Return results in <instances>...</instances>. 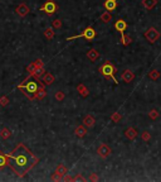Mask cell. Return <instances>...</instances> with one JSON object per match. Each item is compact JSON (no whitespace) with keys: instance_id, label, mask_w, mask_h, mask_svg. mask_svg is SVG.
<instances>
[{"instance_id":"1","label":"cell","mask_w":161,"mask_h":182,"mask_svg":"<svg viewBox=\"0 0 161 182\" xmlns=\"http://www.w3.org/2000/svg\"><path fill=\"white\" fill-rule=\"evenodd\" d=\"M5 156L8 159V166L18 177H24L39 162L38 157L23 143H19L10 153H7Z\"/></svg>"},{"instance_id":"2","label":"cell","mask_w":161,"mask_h":182,"mask_svg":"<svg viewBox=\"0 0 161 182\" xmlns=\"http://www.w3.org/2000/svg\"><path fill=\"white\" fill-rule=\"evenodd\" d=\"M42 86H45V85L43 82H40L39 78L29 75L22 83L18 85V89H19L29 100H35L34 99V95L38 91V89L42 87Z\"/></svg>"},{"instance_id":"3","label":"cell","mask_w":161,"mask_h":182,"mask_svg":"<svg viewBox=\"0 0 161 182\" xmlns=\"http://www.w3.org/2000/svg\"><path fill=\"white\" fill-rule=\"evenodd\" d=\"M99 72L101 75H102L106 80H112L113 83H118L117 80H116V74H117V67L115 65H113V62H111V61H106V62L103 65L99 66Z\"/></svg>"},{"instance_id":"4","label":"cell","mask_w":161,"mask_h":182,"mask_svg":"<svg viewBox=\"0 0 161 182\" xmlns=\"http://www.w3.org/2000/svg\"><path fill=\"white\" fill-rule=\"evenodd\" d=\"M39 10L40 11H44V13L48 14V15H53V14L57 13L58 5H57V3L54 2V0H45L44 4L39 8Z\"/></svg>"},{"instance_id":"5","label":"cell","mask_w":161,"mask_h":182,"mask_svg":"<svg viewBox=\"0 0 161 182\" xmlns=\"http://www.w3.org/2000/svg\"><path fill=\"white\" fill-rule=\"evenodd\" d=\"M81 37H83L85 39H87V41H92V39L96 38V30H94L92 27H87L81 34L73 35V37H69V38H67V39H68V41H72V39H77V38H81Z\"/></svg>"},{"instance_id":"6","label":"cell","mask_w":161,"mask_h":182,"mask_svg":"<svg viewBox=\"0 0 161 182\" xmlns=\"http://www.w3.org/2000/svg\"><path fill=\"white\" fill-rule=\"evenodd\" d=\"M145 38L150 42V43H155V42L160 38V32L156 28L151 27V28H148L145 32Z\"/></svg>"},{"instance_id":"7","label":"cell","mask_w":161,"mask_h":182,"mask_svg":"<svg viewBox=\"0 0 161 182\" xmlns=\"http://www.w3.org/2000/svg\"><path fill=\"white\" fill-rule=\"evenodd\" d=\"M111 153H112V149L110 148V145H107V144H105V143H102V144L98 145V148H97V154H98L102 159L108 158V157L111 156Z\"/></svg>"},{"instance_id":"8","label":"cell","mask_w":161,"mask_h":182,"mask_svg":"<svg viewBox=\"0 0 161 182\" xmlns=\"http://www.w3.org/2000/svg\"><path fill=\"white\" fill-rule=\"evenodd\" d=\"M121 80L125 83H131L135 80V74L131 70H125L122 74H121Z\"/></svg>"},{"instance_id":"9","label":"cell","mask_w":161,"mask_h":182,"mask_svg":"<svg viewBox=\"0 0 161 182\" xmlns=\"http://www.w3.org/2000/svg\"><path fill=\"white\" fill-rule=\"evenodd\" d=\"M29 11H30V10H29V7L25 3H22V4H19L15 8V13L19 17H27L29 14Z\"/></svg>"},{"instance_id":"10","label":"cell","mask_w":161,"mask_h":182,"mask_svg":"<svg viewBox=\"0 0 161 182\" xmlns=\"http://www.w3.org/2000/svg\"><path fill=\"white\" fill-rule=\"evenodd\" d=\"M94 124H96V119L92 114H87L85 118H83V125L86 126V128H93Z\"/></svg>"},{"instance_id":"11","label":"cell","mask_w":161,"mask_h":182,"mask_svg":"<svg viewBox=\"0 0 161 182\" xmlns=\"http://www.w3.org/2000/svg\"><path fill=\"white\" fill-rule=\"evenodd\" d=\"M127 27H128L127 22L123 20V19H118L115 23V29L117 30V32H120V33H125V30L127 29Z\"/></svg>"},{"instance_id":"12","label":"cell","mask_w":161,"mask_h":182,"mask_svg":"<svg viewBox=\"0 0 161 182\" xmlns=\"http://www.w3.org/2000/svg\"><path fill=\"white\" fill-rule=\"evenodd\" d=\"M125 135H126L127 139H130V141H135V139L137 138V135H139V133H137V130L135 128H127L126 130H125Z\"/></svg>"},{"instance_id":"13","label":"cell","mask_w":161,"mask_h":182,"mask_svg":"<svg viewBox=\"0 0 161 182\" xmlns=\"http://www.w3.org/2000/svg\"><path fill=\"white\" fill-rule=\"evenodd\" d=\"M40 78H42V81H43L44 85H52L53 82H54V80H56L54 76H53L50 72H44L43 76H42Z\"/></svg>"},{"instance_id":"14","label":"cell","mask_w":161,"mask_h":182,"mask_svg":"<svg viewBox=\"0 0 161 182\" xmlns=\"http://www.w3.org/2000/svg\"><path fill=\"white\" fill-rule=\"evenodd\" d=\"M77 91H78V94L82 96V98H87V96L89 95V90L87 89V86L85 83H78L77 85Z\"/></svg>"},{"instance_id":"15","label":"cell","mask_w":161,"mask_h":182,"mask_svg":"<svg viewBox=\"0 0 161 182\" xmlns=\"http://www.w3.org/2000/svg\"><path fill=\"white\" fill-rule=\"evenodd\" d=\"M87 58L91 61V62H94V61H97L99 58V52L97 50H94V48H91V50L87 52Z\"/></svg>"},{"instance_id":"16","label":"cell","mask_w":161,"mask_h":182,"mask_svg":"<svg viewBox=\"0 0 161 182\" xmlns=\"http://www.w3.org/2000/svg\"><path fill=\"white\" fill-rule=\"evenodd\" d=\"M103 7L107 11H113L117 8V0H106Z\"/></svg>"},{"instance_id":"17","label":"cell","mask_w":161,"mask_h":182,"mask_svg":"<svg viewBox=\"0 0 161 182\" xmlns=\"http://www.w3.org/2000/svg\"><path fill=\"white\" fill-rule=\"evenodd\" d=\"M74 134L78 137V138H83V137H86L87 134V128L85 125H78L77 128L74 129Z\"/></svg>"},{"instance_id":"18","label":"cell","mask_w":161,"mask_h":182,"mask_svg":"<svg viewBox=\"0 0 161 182\" xmlns=\"http://www.w3.org/2000/svg\"><path fill=\"white\" fill-rule=\"evenodd\" d=\"M157 5V0H142V7L146 10H151Z\"/></svg>"},{"instance_id":"19","label":"cell","mask_w":161,"mask_h":182,"mask_svg":"<svg viewBox=\"0 0 161 182\" xmlns=\"http://www.w3.org/2000/svg\"><path fill=\"white\" fill-rule=\"evenodd\" d=\"M47 96V91H45V86H42L38 89V91L35 93L34 95V99L35 100H43L44 98Z\"/></svg>"},{"instance_id":"20","label":"cell","mask_w":161,"mask_h":182,"mask_svg":"<svg viewBox=\"0 0 161 182\" xmlns=\"http://www.w3.org/2000/svg\"><path fill=\"white\" fill-rule=\"evenodd\" d=\"M121 44L125 46V47H127L128 44L132 43V37L128 34H125V33H121Z\"/></svg>"},{"instance_id":"21","label":"cell","mask_w":161,"mask_h":182,"mask_svg":"<svg viewBox=\"0 0 161 182\" xmlns=\"http://www.w3.org/2000/svg\"><path fill=\"white\" fill-rule=\"evenodd\" d=\"M99 19L102 20L105 24H108L112 22V14L111 11H105V13H102V15L99 17Z\"/></svg>"},{"instance_id":"22","label":"cell","mask_w":161,"mask_h":182,"mask_svg":"<svg viewBox=\"0 0 161 182\" xmlns=\"http://www.w3.org/2000/svg\"><path fill=\"white\" fill-rule=\"evenodd\" d=\"M68 172V169H67V167H65L63 163H59V165L57 166V169H56V173H58L61 177L63 178V176Z\"/></svg>"},{"instance_id":"23","label":"cell","mask_w":161,"mask_h":182,"mask_svg":"<svg viewBox=\"0 0 161 182\" xmlns=\"http://www.w3.org/2000/svg\"><path fill=\"white\" fill-rule=\"evenodd\" d=\"M44 37H45L47 39H49V41L54 38V30H53L52 27H48V28L44 29Z\"/></svg>"},{"instance_id":"24","label":"cell","mask_w":161,"mask_h":182,"mask_svg":"<svg viewBox=\"0 0 161 182\" xmlns=\"http://www.w3.org/2000/svg\"><path fill=\"white\" fill-rule=\"evenodd\" d=\"M148 78L152 81H157L160 78V72L157 70H151L150 72H148Z\"/></svg>"},{"instance_id":"25","label":"cell","mask_w":161,"mask_h":182,"mask_svg":"<svg viewBox=\"0 0 161 182\" xmlns=\"http://www.w3.org/2000/svg\"><path fill=\"white\" fill-rule=\"evenodd\" d=\"M0 137H1L3 139H9V138L11 137L10 129H8V128H3L1 130H0Z\"/></svg>"},{"instance_id":"26","label":"cell","mask_w":161,"mask_h":182,"mask_svg":"<svg viewBox=\"0 0 161 182\" xmlns=\"http://www.w3.org/2000/svg\"><path fill=\"white\" fill-rule=\"evenodd\" d=\"M5 166H8V159H7V156H5L3 152H0V169L4 168Z\"/></svg>"},{"instance_id":"27","label":"cell","mask_w":161,"mask_h":182,"mask_svg":"<svg viewBox=\"0 0 161 182\" xmlns=\"http://www.w3.org/2000/svg\"><path fill=\"white\" fill-rule=\"evenodd\" d=\"M111 120L113 121V123H118V121H121L122 120V115L120 114V113H113L112 115H111Z\"/></svg>"},{"instance_id":"28","label":"cell","mask_w":161,"mask_h":182,"mask_svg":"<svg viewBox=\"0 0 161 182\" xmlns=\"http://www.w3.org/2000/svg\"><path fill=\"white\" fill-rule=\"evenodd\" d=\"M159 117H160V113L157 110H155V109H152V110L148 111V118H150V119L156 120V119H159Z\"/></svg>"},{"instance_id":"29","label":"cell","mask_w":161,"mask_h":182,"mask_svg":"<svg viewBox=\"0 0 161 182\" xmlns=\"http://www.w3.org/2000/svg\"><path fill=\"white\" fill-rule=\"evenodd\" d=\"M141 139L144 142H150L151 141V134L147 130H144V132L141 133Z\"/></svg>"},{"instance_id":"30","label":"cell","mask_w":161,"mask_h":182,"mask_svg":"<svg viewBox=\"0 0 161 182\" xmlns=\"http://www.w3.org/2000/svg\"><path fill=\"white\" fill-rule=\"evenodd\" d=\"M62 26H63V23H62L61 19H54V20L52 22V27H53V29H61Z\"/></svg>"},{"instance_id":"31","label":"cell","mask_w":161,"mask_h":182,"mask_svg":"<svg viewBox=\"0 0 161 182\" xmlns=\"http://www.w3.org/2000/svg\"><path fill=\"white\" fill-rule=\"evenodd\" d=\"M54 98H56V100H57V101H63V100H64V98H65V95H64L63 91H57Z\"/></svg>"},{"instance_id":"32","label":"cell","mask_w":161,"mask_h":182,"mask_svg":"<svg viewBox=\"0 0 161 182\" xmlns=\"http://www.w3.org/2000/svg\"><path fill=\"white\" fill-rule=\"evenodd\" d=\"M86 181H87V178L83 177L81 173H78V174L76 176V177H73V181H72V182H86Z\"/></svg>"},{"instance_id":"33","label":"cell","mask_w":161,"mask_h":182,"mask_svg":"<svg viewBox=\"0 0 161 182\" xmlns=\"http://www.w3.org/2000/svg\"><path fill=\"white\" fill-rule=\"evenodd\" d=\"M87 181H91V182H97V181H99V177H98V174L97 173H91L89 174V177L87 178Z\"/></svg>"},{"instance_id":"34","label":"cell","mask_w":161,"mask_h":182,"mask_svg":"<svg viewBox=\"0 0 161 182\" xmlns=\"http://www.w3.org/2000/svg\"><path fill=\"white\" fill-rule=\"evenodd\" d=\"M34 71H35V65H34V62H33L32 65H29L28 67H27V72H28V74L30 75V76H33V75H34Z\"/></svg>"},{"instance_id":"35","label":"cell","mask_w":161,"mask_h":182,"mask_svg":"<svg viewBox=\"0 0 161 182\" xmlns=\"http://www.w3.org/2000/svg\"><path fill=\"white\" fill-rule=\"evenodd\" d=\"M8 102H9V99L7 98V96H3V98H0V105H1V106L8 105Z\"/></svg>"},{"instance_id":"36","label":"cell","mask_w":161,"mask_h":182,"mask_svg":"<svg viewBox=\"0 0 161 182\" xmlns=\"http://www.w3.org/2000/svg\"><path fill=\"white\" fill-rule=\"evenodd\" d=\"M50 180H52V181H62V177H61V176H59L58 173H56V172H54V173L52 174Z\"/></svg>"}]
</instances>
